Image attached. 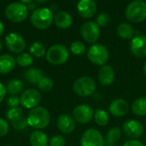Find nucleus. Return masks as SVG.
I'll return each mask as SVG.
<instances>
[{
    "label": "nucleus",
    "mask_w": 146,
    "mask_h": 146,
    "mask_svg": "<svg viewBox=\"0 0 146 146\" xmlns=\"http://www.w3.org/2000/svg\"><path fill=\"white\" fill-rule=\"evenodd\" d=\"M116 32H117L118 36H120L121 38H125V39L132 38L134 35V30H133V27L130 24L126 23V22L121 23L117 27Z\"/></svg>",
    "instance_id": "b1692460"
},
{
    "label": "nucleus",
    "mask_w": 146,
    "mask_h": 146,
    "mask_svg": "<svg viewBox=\"0 0 146 146\" xmlns=\"http://www.w3.org/2000/svg\"><path fill=\"white\" fill-rule=\"evenodd\" d=\"M53 21L52 11L48 8H38L31 15V23L38 29L48 28Z\"/></svg>",
    "instance_id": "7ed1b4c3"
},
{
    "label": "nucleus",
    "mask_w": 146,
    "mask_h": 146,
    "mask_svg": "<svg viewBox=\"0 0 146 146\" xmlns=\"http://www.w3.org/2000/svg\"><path fill=\"white\" fill-rule=\"evenodd\" d=\"M5 94H6V87L4 86L3 84H2V83L0 82V104H1L2 101L4 99Z\"/></svg>",
    "instance_id": "4c0bfd02"
},
{
    "label": "nucleus",
    "mask_w": 146,
    "mask_h": 146,
    "mask_svg": "<svg viewBox=\"0 0 146 146\" xmlns=\"http://www.w3.org/2000/svg\"><path fill=\"white\" fill-rule=\"evenodd\" d=\"M27 9L33 10V9H34L36 8V3H35L34 2H32V3H30L29 4H27Z\"/></svg>",
    "instance_id": "58836bf2"
},
{
    "label": "nucleus",
    "mask_w": 146,
    "mask_h": 146,
    "mask_svg": "<svg viewBox=\"0 0 146 146\" xmlns=\"http://www.w3.org/2000/svg\"><path fill=\"white\" fill-rule=\"evenodd\" d=\"M27 7L21 2L9 3L5 9L6 17L12 22H21L27 16Z\"/></svg>",
    "instance_id": "423d86ee"
},
{
    "label": "nucleus",
    "mask_w": 146,
    "mask_h": 146,
    "mask_svg": "<svg viewBox=\"0 0 146 146\" xmlns=\"http://www.w3.org/2000/svg\"><path fill=\"white\" fill-rule=\"evenodd\" d=\"M31 146H47L48 138L46 134L41 131H34L30 136Z\"/></svg>",
    "instance_id": "4be33fe9"
},
{
    "label": "nucleus",
    "mask_w": 146,
    "mask_h": 146,
    "mask_svg": "<svg viewBox=\"0 0 146 146\" xmlns=\"http://www.w3.org/2000/svg\"><path fill=\"white\" fill-rule=\"evenodd\" d=\"M144 73H145V74L146 76V62L145 63V65H144Z\"/></svg>",
    "instance_id": "a19ab883"
},
{
    "label": "nucleus",
    "mask_w": 146,
    "mask_h": 146,
    "mask_svg": "<svg viewBox=\"0 0 146 146\" xmlns=\"http://www.w3.org/2000/svg\"><path fill=\"white\" fill-rule=\"evenodd\" d=\"M41 101L40 93L33 88L25 91L21 97V104L27 109H34Z\"/></svg>",
    "instance_id": "f8f14e48"
},
{
    "label": "nucleus",
    "mask_w": 146,
    "mask_h": 146,
    "mask_svg": "<svg viewBox=\"0 0 146 146\" xmlns=\"http://www.w3.org/2000/svg\"><path fill=\"white\" fill-rule=\"evenodd\" d=\"M7 118L16 130H23L27 125V119L23 116V112L20 108L9 109L7 112Z\"/></svg>",
    "instance_id": "9b49d317"
},
{
    "label": "nucleus",
    "mask_w": 146,
    "mask_h": 146,
    "mask_svg": "<svg viewBox=\"0 0 146 146\" xmlns=\"http://www.w3.org/2000/svg\"><path fill=\"white\" fill-rule=\"evenodd\" d=\"M2 49H3V43H2V41L0 39V51L2 50Z\"/></svg>",
    "instance_id": "79ce46f5"
},
{
    "label": "nucleus",
    "mask_w": 146,
    "mask_h": 146,
    "mask_svg": "<svg viewBox=\"0 0 146 146\" xmlns=\"http://www.w3.org/2000/svg\"><path fill=\"white\" fill-rule=\"evenodd\" d=\"M20 104H21V98H19L17 96H10L7 99V104L10 109L19 108Z\"/></svg>",
    "instance_id": "f704fd0d"
},
{
    "label": "nucleus",
    "mask_w": 146,
    "mask_h": 146,
    "mask_svg": "<svg viewBox=\"0 0 146 146\" xmlns=\"http://www.w3.org/2000/svg\"><path fill=\"white\" fill-rule=\"evenodd\" d=\"M6 146H11V145H6Z\"/></svg>",
    "instance_id": "37998d69"
},
{
    "label": "nucleus",
    "mask_w": 146,
    "mask_h": 146,
    "mask_svg": "<svg viewBox=\"0 0 146 146\" xmlns=\"http://www.w3.org/2000/svg\"><path fill=\"white\" fill-rule=\"evenodd\" d=\"M109 110L112 115L115 117H122L128 112L129 105L126 100L122 98H118L111 102Z\"/></svg>",
    "instance_id": "f3484780"
},
{
    "label": "nucleus",
    "mask_w": 146,
    "mask_h": 146,
    "mask_svg": "<svg viewBox=\"0 0 146 146\" xmlns=\"http://www.w3.org/2000/svg\"><path fill=\"white\" fill-rule=\"evenodd\" d=\"M15 62L21 67H27L33 63V56L27 53H21L16 57Z\"/></svg>",
    "instance_id": "c756f323"
},
{
    "label": "nucleus",
    "mask_w": 146,
    "mask_h": 146,
    "mask_svg": "<svg viewBox=\"0 0 146 146\" xmlns=\"http://www.w3.org/2000/svg\"><path fill=\"white\" fill-rule=\"evenodd\" d=\"M80 33L84 40L90 44L96 43L100 35L99 27L94 21L84 22L81 26Z\"/></svg>",
    "instance_id": "6e6552de"
},
{
    "label": "nucleus",
    "mask_w": 146,
    "mask_h": 146,
    "mask_svg": "<svg viewBox=\"0 0 146 146\" xmlns=\"http://www.w3.org/2000/svg\"><path fill=\"white\" fill-rule=\"evenodd\" d=\"M94 120L98 126L104 127L109 123L110 118L106 111L102 109H98L94 113Z\"/></svg>",
    "instance_id": "cd10ccee"
},
{
    "label": "nucleus",
    "mask_w": 146,
    "mask_h": 146,
    "mask_svg": "<svg viewBox=\"0 0 146 146\" xmlns=\"http://www.w3.org/2000/svg\"><path fill=\"white\" fill-rule=\"evenodd\" d=\"M7 48L14 53H21L26 48V41L22 36L16 33H10L5 38Z\"/></svg>",
    "instance_id": "9d476101"
},
{
    "label": "nucleus",
    "mask_w": 146,
    "mask_h": 146,
    "mask_svg": "<svg viewBox=\"0 0 146 146\" xmlns=\"http://www.w3.org/2000/svg\"><path fill=\"white\" fill-rule=\"evenodd\" d=\"M110 17L107 13H100L96 18V23L98 27H105L109 24Z\"/></svg>",
    "instance_id": "473e14b6"
},
{
    "label": "nucleus",
    "mask_w": 146,
    "mask_h": 146,
    "mask_svg": "<svg viewBox=\"0 0 146 146\" xmlns=\"http://www.w3.org/2000/svg\"><path fill=\"white\" fill-rule=\"evenodd\" d=\"M132 111L139 116L146 115V98H140L133 101L132 104Z\"/></svg>",
    "instance_id": "a878e982"
},
{
    "label": "nucleus",
    "mask_w": 146,
    "mask_h": 146,
    "mask_svg": "<svg viewBox=\"0 0 146 146\" xmlns=\"http://www.w3.org/2000/svg\"><path fill=\"white\" fill-rule=\"evenodd\" d=\"M6 90L11 95H15L20 93L23 90V84L20 80L14 79L8 82Z\"/></svg>",
    "instance_id": "bb28decb"
},
{
    "label": "nucleus",
    "mask_w": 146,
    "mask_h": 146,
    "mask_svg": "<svg viewBox=\"0 0 146 146\" xmlns=\"http://www.w3.org/2000/svg\"><path fill=\"white\" fill-rule=\"evenodd\" d=\"M50 121L49 111L44 107H37L33 109L27 118V125L36 129L46 127Z\"/></svg>",
    "instance_id": "f257e3e1"
},
{
    "label": "nucleus",
    "mask_w": 146,
    "mask_h": 146,
    "mask_svg": "<svg viewBox=\"0 0 146 146\" xmlns=\"http://www.w3.org/2000/svg\"><path fill=\"white\" fill-rule=\"evenodd\" d=\"M125 15L133 23L144 21L146 19V3L141 0L131 2L126 9Z\"/></svg>",
    "instance_id": "f03ea898"
},
{
    "label": "nucleus",
    "mask_w": 146,
    "mask_h": 146,
    "mask_svg": "<svg viewBox=\"0 0 146 146\" xmlns=\"http://www.w3.org/2000/svg\"><path fill=\"white\" fill-rule=\"evenodd\" d=\"M30 52L37 57H42L46 54L45 48H44V44H42L39 42H35L31 45Z\"/></svg>",
    "instance_id": "c85d7f7f"
},
{
    "label": "nucleus",
    "mask_w": 146,
    "mask_h": 146,
    "mask_svg": "<svg viewBox=\"0 0 146 146\" xmlns=\"http://www.w3.org/2000/svg\"><path fill=\"white\" fill-rule=\"evenodd\" d=\"M3 32H4V27H3V23L0 21V36L3 33Z\"/></svg>",
    "instance_id": "ea45409f"
},
{
    "label": "nucleus",
    "mask_w": 146,
    "mask_h": 146,
    "mask_svg": "<svg viewBox=\"0 0 146 146\" xmlns=\"http://www.w3.org/2000/svg\"><path fill=\"white\" fill-rule=\"evenodd\" d=\"M54 22L59 28L67 29L72 25L73 19L70 14L67 11H60L54 16Z\"/></svg>",
    "instance_id": "aec40b11"
},
{
    "label": "nucleus",
    "mask_w": 146,
    "mask_h": 146,
    "mask_svg": "<svg viewBox=\"0 0 146 146\" xmlns=\"http://www.w3.org/2000/svg\"><path fill=\"white\" fill-rule=\"evenodd\" d=\"M69 53L66 46L62 44H54L49 48L46 53L47 61L53 65H61L68 59Z\"/></svg>",
    "instance_id": "20e7f679"
},
{
    "label": "nucleus",
    "mask_w": 146,
    "mask_h": 146,
    "mask_svg": "<svg viewBox=\"0 0 146 146\" xmlns=\"http://www.w3.org/2000/svg\"><path fill=\"white\" fill-rule=\"evenodd\" d=\"M38 89H40L43 92H49L53 88L54 83L51 79L48 77H42L38 83L37 84Z\"/></svg>",
    "instance_id": "7c9ffc66"
},
{
    "label": "nucleus",
    "mask_w": 146,
    "mask_h": 146,
    "mask_svg": "<svg viewBox=\"0 0 146 146\" xmlns=\"http://www.w3.org/2000/svg\"><path fill=\"white\" fill-rule=\"evenodd\" d=\"M79 15L86 19H89L97 13V4L93 0H81L77 4Z\"/></svg>",
    "instance_id": "dca6fc26"
},
{
    "label": "nucleus",
    "mask_w": 146,
    "mask_h": 146,
    "mask_svg": "<svg viewBox=\"0 0 146 146\" xmlns=\"http://www.w3.org/2000/svg\"><path fill=\"white\" fill-rule=\"evenodd\" d=\"M98 77L103 86H110L115 80V72L110 66L104 65L99 69Z\"/></svg>",
    "instance_id": "6ab92c4d"
},
{
    "label": "nucleus",
    "mask_w": 146,
    "mask_h": 146,
    "mask_svg": "<svg viewBox=\"0 0 146 146\" xmlns=\"http://www.w3.org/2000/svg\"><path fill=\"white\" fill-rule=\"evenodd\" d=\"M15 59L9 54L0 56V74L9 73L15 65Z\"/></svg>",
    "instance_id": "412c9836"
},
{
    "label": "nucleus",
    "mask_w": 146,
    "mask_h": 146,
    "mask_svg": "<svg viewBox=\"0 0 146 146\" xmlns=\"http://www.w3.org/2000/svg\"><path fill=\"white\" fill-rule=\"evenodd\" d=\"M132 53L137 57L146 56V36L143 34L137 35L133 38L130 43Z\"/></svg>",
    "instance_id": "2eb2a0df"
},
{
    "label": "nucleus",
    "mask_w": 146,
    "mask_h": 146,
    "mask_svg": "<svg viewBox=\"0 0 146 146\" xmlns=\"http://www.w3.org/2000/svg\"><path fill=\"white\" fill-rule=\"evenodd\" d=\"M73 116L77 122L80 124H86L90 122L93 117V110L89 105L80 104L74 108Z\"/></svg>",
    "instance_id": "ddd939ff"
},
{
    "label": "nucleus",
    "mask_w": 146,
    "mask_h": 146,
    "mask_svg": "<svg viewBox=\"0 0 146 146\" xmlns=\"http://www.w3.org/2000/svg\"><path fill=\"white\" fill-rule=\"evenodd\" d=\"M70 50H71V52L73 54H74L76 56H81L86 51V45L81 41H79V40L74 41L71 44Z\"/></svg>",
    "instance_id": "2f4dec72"
},
{
    "label": "nucleus",
    "mask_w": 146,
    "mask_h": 146,
    "mask_svg": "<svg viewBox=\"0 0 146 146\" xmlns=\"http://www.w3.org/2000/svg\"><path fill=\"white\" fill-rule=\"evenodd\" d=\"M123 132L128 138L132 139H136L142 135L144 132V127L139 121L136 120H129L124 123Z\"/></svg>",
    "instance_id": "4468645a"
},
{
    "label": "nucleus",
    "mask_w": 146,
    "mask_h": 146,
    "mask_svg": "<svg viewBox=\"0 0 146 146\" xmlns=\"http://www.w3.org/2000/svg\"><path fill=\"white\" fill-rule=\"evenodd\" d=\"M121 136V131L119 127H112L109 130L106 136V146H115L120 140Z\"/></svg>",
    "instance_id": "393cba45"
},
{
    "label": "nucleus",
    "mask_w": 146,
    "mask_h": 146,
    "mask_svg": "<svg viewBox=\"0 0 146 146\" xmlns=\"http://www.w3.org/2000/svg\"><path fill=\"white\" fill-rule=\"evenodd\" d=\"M24 77H25V80L28 83H30L32 85H37L38 83V81L40 80V79L43 77L42 71L36 68H32L25 72Z\"/></svg>",
    "instance_id": "5701e85b"
},
{
    "label": "nucleus",
    "mask_w": 146,
    "mask_h": 146,
    "mask_svg": "<svg viewBox=\"0 0 146 146\" xmlns=\"http://www.w3.org/2000/svg\"><path fill=\"white\" fill-rule=\"evenodd\" d=\"M65 145H66V140L61 135L54 136L50 142V146H65Z\"/></svg>",
    "instance_id": "72a5a7b5"
},
{
    "label": "nucleus",
    "mask_w": 146,
    "mask_h": 146,
    "mask_svg": "<svg viewBox=\"0 0 146 146\" xmlns=\"http://www.w3.org/2000/svg\"><path fill=\"white\" fill-rule=\"evenodd\" d=\"M9 132V125L5 120L0 118V137L5 136Z\"/></svg>",
    "instance_id": "c9c22d12"
},
{
    "label": "nucleus",
    "mask_w": 146,
    "mask_h": 146,
    "mask_svg": "<svg viewBox=\"0 0 146 146\" xmlns=\"http://www.w3.org/2000/svg\"><path fill=\"white\" fill-rule=\"evenodd\" d=\"M123 146H145L143 145L142 142L137 140V139H131V140H128L127 141Z\"/></svg>",
    "instance_id": "e433bc0d"
},
{
    "label": "nucleus",
    "mask_w": 146,
    "mask_h": 146,
    "mask_svg": "<svg viewBox=\"0 0 146 146\" xmlns=\"http://www.w3.org/2000/svg\"><path fill=\"white\" fill-rule=\"evenodd\" d=\"M56 124L58 129L63 133H70L75 129L74 119L68 114H62L59 115Z\"/></svg>",
    "instance_id": "a211bd4d"
},
{
    "label": "nucleus",
    "mask_w": 146,
    "mask_h": 146,
    "mask_svg": "<svg viewBox=\"0 0 146 146\" xmlns=\"http://www.w3.org/2000/svg\"><path fill=\"white\" fill-rule=\"evenodd\" d=\"M87 58L91 62L98 66H104L109 59L107 48L101 44H95L87 51Z\"/></svg>",
    "instance_id": "0eeeda50"
},
{
    "label": "nucleus",
    "mask_w": 146,
    "mask_h": 146,
    "mask_svg": "<svg viewBox=\"0 0 146 146\" xmlns=\"http://www.w3.org/2000/svg\"><path fill=\"white\" fill-rule=\"evenodd\" d=\"M81 146H104V139L100 132L96 129L91 128L86 130L80 140Z\"/></svg>",
    "instance_id": "1a4fd4ad"
},
{
    "label": "nucleus",
    "mask_w": 146,
    "mask_h": 146,
    "mask_svg": "<svg viewBox=\"0 0 146 146\" xmlns=\"http://www.w3.org/2000/svg\"><path fill=\"white\" fill-rule=\"evenodd\" d=\"M97 86L93 79L88 76L79 78L74 83L73 89L74 92L80 97H89L94 93Z\"/></svg>",
    "instance_id": "39448f33"
}]
</instances>
